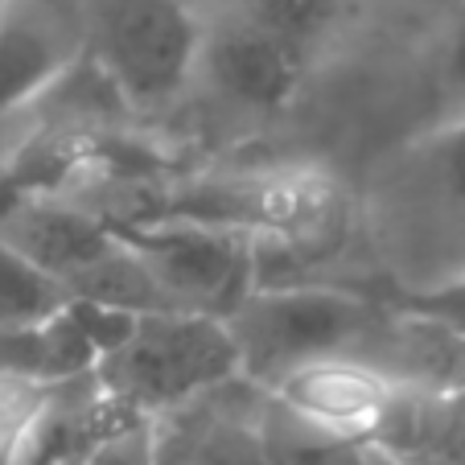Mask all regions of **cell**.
<instances>
[{"label":"cell","instance_id":"6da1fadb","mask_svg":"<svg viewBox=\"0 0 465 465\" xmlns=\"http://www.w3.org/2000/svg\"><path fill=\"white\" fill-rule=\"evenodd\" d=\"M239 342L243 375L260 391H272L289 371L330 354H362L379 362L387 342L375 305L322 284H263L227 317Z\"/></svg>","mask_w":465,"mask_h":465},{"label":"cell","instance_id":"7a4b0ae2","mask_svg":"<svg viewBox=\"0 0 465 465\" xmlns=\"http://www.w3.org/2000/svg\"><path fill=\"white\" fill-rule=\"evenodd\" d=\"M243 375L227 317L161 309L141 313L132 338L95 367L99 391L132 416H165L173 408L231 387Z\"/></svg>","mask_w":465,"mask_h":465},{"label":"cell","instance_id":"3957f363","mask_svg":"<svg viewBox=\"0 0 465 465\" xmlns=\"http://www.w3.org/2000/svg\"><path fill=\"white\" fill-rule=\"evenodd\" d=\"M87 50L132 107H165L203 62L206 29L182 0H79Z\"/></svg>","mask_w":465,"mask_h":465},{"label":"cell","instance_id":"277c9868","mask_svg":"<svg viewBox=\"0 0 465 465\" xmlns=\"http://www.w3.org/2000/svg\"><path fill=\"white\" fill-rule=\"evenodd\" d=\"M149 260L173 309L231 317L260 289V235L190 219H149L120 227Z\"/></svg>","mask_w":465,"mask_h":465},{"label":"cell","instance_id":"5b68a950","mask_svg":"<svg viewBox=\"0 0 465 465\" xmlns=\"http://www.w3.org/2000/svg\"><path fill=\"white\" fill-rule=\"evenodd\" d=\"M87 54L79 0H5L0 9V115L42 104Z\"/></svg>","mask_w":465,"mask_h":465},{"label":"cell","instance_id":"8992f818","mask_svg":"<svg viewBox=\"0 0 465 465\" xmlns=\"http://www.w3.org/2000/svg\"><path fill=\"white\" fill-rule=\"evenodd\" d=\"M309 62L297 45L260 29L243 13H231L206 29L198 71L239 107L252 112H281L301 95Z\"/></svg>","mask_w":465,"mask_h":465},{"label":"cell","instance_id":"52a82bcc","mask_svg":"<svg viewBox=\"0 0 465 465\" xmlns=\"http://www.w3.org/2000/svg\"><path fill=\"white\" fill-rule=\"evenodd\" d=\"M395 383L400 379L391 371H383L362 354H330V359H313L289 371L268 395L317 429L367 437L383 404L391 400Z\"/></svg>","mask_w":465,"mask_h":465},{"label":"cell","instance_id":"ba28073f","mask_svg":"<svg viewBox=\"0 0 465 465\" xmlns=\"http://www.w3.org/2000/svg\"><path fill=\"white\" fill-rule=\"evenodd\" d=\"M367 440L391 465H465V383L400 379Z\"/></svg>","mask_w":465,"mask_h":465},{"label":"cell","instance_id":"9c48e42d","mask_svg":"<svg viewBox=\"0 0 465 465\" xmlns=\"http://www.w3.org/2000/svg\"><path fill=\"white\" fill-rule=\"evenodd\" d=\"M219 391L157 416V465H268L263 404H227Z\"/></svg>","mask_w":465,"mask_h":465},{"label":"cell","instance_id":"30bf717a","mask_svg":"<svg viewBox=\"0 0 465 465\" xmlns=\"http://www.w3.org/2000/svg\"><path fill=\"white\" fill-rule=\"evenodd\" d=\"M0 239L21 247L29 260L42 263L45 272H54L71 289L74 276L87 272L115 243V227H107L83 206L34 193V198H21L0 211Z\"/></svg>","mask_w":465,"mask_h":465},{"label":"cell","instance_id":"8fae6325","mask_svg":"<svg viewBox=\"0 0 465 465\" xmlns=\"http://www.w3.org/2000/svg\"><path fill=\"white\" fill-rule=\"evenodd\" d=\"M263 461L268 465H391L367 437L330 432L292 416L268 395L263 404Z\"/></svg>","mask_w":465,"mask_h":465},{"label":"cell","instance_id":"7c38bea8","mask_svg":"<svg viewBox=\"0 0 465 465\" xmlns=\"http://www.w3.org/2000/svg\"><path fill=\"white\" fill-rule=\"evenodd\" d=\"M66 305H71V289L29 260L21 247L0 239V330L42 325Z\"/></svg>","mask_w":465,"mask_h":465},{"label":"cell","instance_id":"4fadbf2b","mask_svg":"<svg viewBox=\"0 0 465 465\" xmlns=\"http://www.w3.org/2000/svg\"><path fill=\"white\" fill-rule=\"evenodd\" d=\"M351 9L354 0H239L235 5V13H243L260 29L297 45L305 58H313L342 29Z\"/></svg>","mask_w":465,"mask_h":465},{"label":"cell","instance_id":"5bb4252c","mask_svg":"<svg viewBox=\"0 0 465 465\" xmlns=\"http://www.w3.org/2000/svg\"><path fill=\"white\" fill-rule=\"evenodd\" d=\"M79 465H157V420L153 416L124 420L104 440H95Z\"/></svg>","mask_w":465,"mask_h":465},{"label":"cell","instance_id":"9a60e30c","mask_svg":"<svg viewBox=\"0 0 465 465\" xmlns=\"http://www.w3.org/2000/svg\"><path fill=\"white\" fill-rule=\"evenodd\" d=\"M404 309L445 325L457 338H465V276H457V281L440 284V289H432V292H420V297H408Z\"/></svg>","mask_w":465,"mask_h":465},{"label":"cell","instance_id":"2e32d148","mask_svg":"<svg viewBox=\"0 0 465 465\" xmlns=\"http://www.w3.org/2000/svg\"><path fill=\"white\" fill-rule=\"evenodd\" d=\"M449 87L457 95H465V17L457 25V37H453V50H449Z\"/></svg>","mask_w":465,"mask_h":465},{"label":"cell","instance_id":"e0dca14e","mask_svg":"<svg viewBox=\"0 0 465 465\" xmlns=\"http://www.w3.org/2000/svg\"><path fill=\"white\" fill-rule=\"evenodd\" d=\"M449 169L457 173V182L465 185V124L457 128V136H453V144H449Z\"/></svg>","mask_w":465,"mask_h":465},{"label":"cell","instance_id":"ac0fdd59","mask_svg":"<svg viewBox=\"0 0 465 465\" xmlns=\"http://www.w3.org/2000/svg\"><path fill=\"white\" fill-rule=\"evenodd\" d=\"M0 9H5V0H0Z\"/></svg>","mask_w":465,"mask_h":465}]
</instances>
